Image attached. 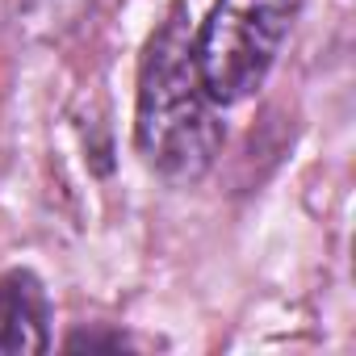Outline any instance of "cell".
Here are the masks:
<instances>
[{
    "label": "cell",
    "instance_id": "obj_1",
    "mask_svg": "<svg viewBox=\"0 0 356 356\" xmlns=\"http://www.w3.org/2000/svg\"><path fill=\"white\" fill-rule=\"evenodd\" d=\"M134 143H138V155L168 181L206 176L222 147L214 101L197 76L185 5H172L168 17L147 38L143 63H138Z\"/></svg>",
    "mask_w": 356,
    "mask_h": 356
},
{
    "label": "cell",
    "instance_id": "obj_2",
    "mask_svg": "<svg viewBox=\"0 0 356 356\" xmlns=\"http://www.w3.org/2000/svg\"><path fill=\"white\" fill-rule=\"evenodd\" d=\"M302 13V0H214L193 38L197 76L214 105L256 97Z\"/></svg>",
    "mask_w": 356,
    "mask_h": 356
},
{
    "label": "cell",
    "instance_id": "obj_3",
    "mask_svg": "<svg viewBox=\"0 0 356 356\" xmlns=\"http://www.w3.org/2000/svg\"><path fill=\"white\" fill-rule=\"evenodd\" d=\"M51 348V306L34 273L13 268L0 277V356L47 352Z\"/></svg>",
    "mask_w": 356,
    "mask_h": 356
}]
</instances>
